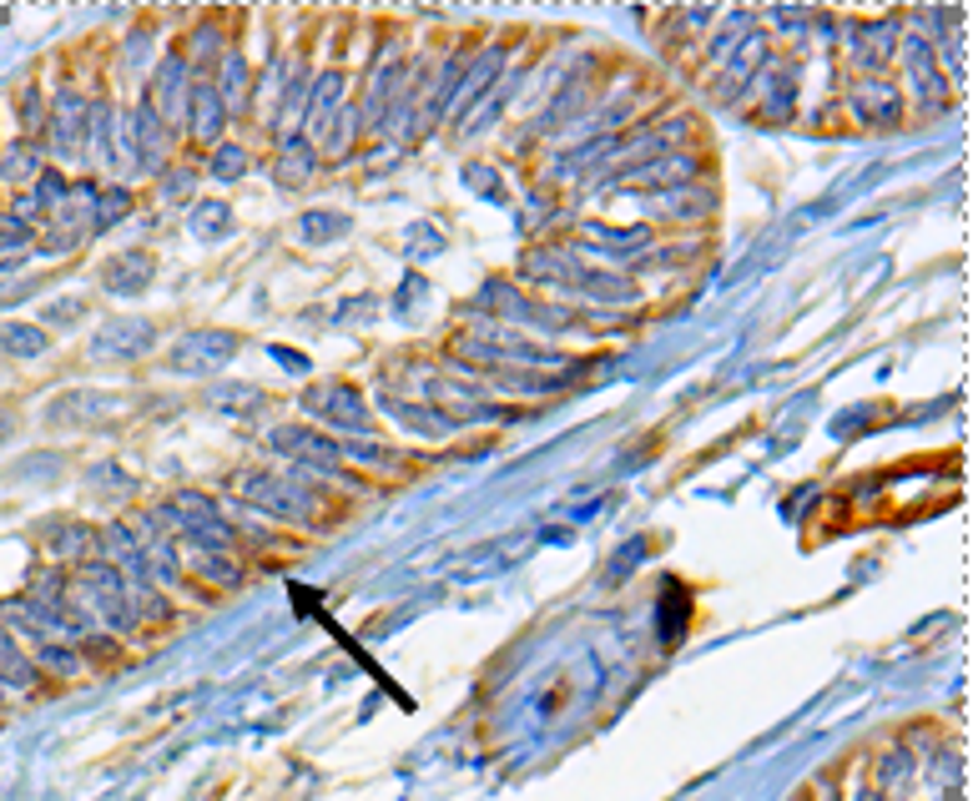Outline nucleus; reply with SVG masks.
Wrapping results in <instances>:
<instances>
[{
  "label": "nucleus",
  "mask_w": 973,
  "mask_h": 801,
  "mask_svg": "<svg viewBox=\"0 0 973 801\" xmlns=\"http://www.w3.org/2000/svg\"><path fill=\"white\" fill-rule=\"evenodd\" d=\"M242 494H248V500H258V504H268V510H277V514H302V510H308V500H302V494H293V489H277V485H263V479H248V485H242Z\"/></svg>",
  "instance_id": "1"
},
{
  "label": "nucleus",
  "mask_w": 973,
  "mask_h": 801,
  "mask_svg": "<svg viewBox=\"0 0 973 801\" xmlns=\"http://www.w3.org/2000/svg\"><path fill=\"white\" fill-rule=\"evenodd\" d=\"M0 434H5V419H0Z\"/></svg>",
  "instance_id": "2"
}]
</instances>
